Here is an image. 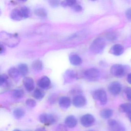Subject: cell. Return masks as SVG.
I'll return each instance as SVG.
<instances>
[{
	"mask_svg": "<svg viewBox=\"0 0 131 131\" xmlns=\"http://www.w3.org/2000/svg\"><path fill=\"white\" fill-rule=\"evenodd\" d=\"M1 39L3 42L10 47L17 46L20 42V38L17 34L8 33L5 32H1Z\"/></svg>",
	"mask_w": 131,
	"mask_h": 131,
	"instance_id": "1",
	"label": "cell"
},
{
	"mask_svg": "<svg viewBox=\"0 0 131 131\" xmlns=\"http://www.w3.org/2000/svg\"><path fill=\"white\" fill-rule=\"evenodd\" d=\"M106 45L105 39L102 37H98L93 41L90 47V50L94 54H100L103 52Z\"/></svg>",
	"mask_w": 131,
	"mask_h": 131,
	"instance_id": "2",
	"label": "cell"
},
{
	"mask_svg": "<svg viewBox=\"0 0 131 131\" xmlns=\"http://www.w3.org/2000/svg\"><path fill=\"white\" fill-rule=\"evenodd\" d=\"M129 70L130 67L128 66L116 64L111 67L110 72L113 76L121 78L124 76Z\"/></svg>",
	"mask_w": 131,
	"mask_h": 131,
	"instance_id": "3",
	"label": "cell"
},
{
	"mask_svg": "<svg viewBox=\"0 0 131 131\" xmlns=\"http://www.w3.org/2000/svg\"><path fill=\"white\" fill-rule=\"evenodd\" d=\"M83 76L88 81L95 82L100 78V72L99 70L95 68H90L84 72Z\"/></svg>",
	"mask_w": 131,
	"mask_h": 131,
	"instance_id": "4",
	"label": "cell"
},
{
	"mask_svg": "<svg viewBox=\"0 0 131 131\" xmlns=\"http://www.w3.org/2000/svg\"><path fill=\"white\" fill-rule=\"evenodd\" d=\"M92 95L93 99L99 102L100 105H104L108 101L107 94L104 90L99 89L93 91Z\"/></svg>",
	"mask_w": 131,
	"mask_h": 131,
	"instance_id": "5",
	"label": "cell"
},
{
	"mask_svg": "<svg viewBox=\"0 0 131 131\" xmlns=\"http://www.w3.org/2000/svg\"><path fill=\"white\" fill-rule=\"evenodd\" d=\"M40 122L46 125H52L56 122L57 118L55 115L49 113H43L39 116Z\"/></svg>",
	"mask_w": 131,
	"mask_h": 131,
	"instance_id": "6",
	"label": "cell"
},
{
	"mask_svg": "<svg viewBox=\"0 0 131 131\" xmlns=\"http://www.w3.org/2000/svg\"><path fill=\"white\" fill-rule=\"evenodd\" d=\"M108 131H126L125 126L115 119L108 120Z\"/></svg>",
	"mask_w": 131,
	"mask_h": 131,
	"instance_id": "7",
	"label": "cell"
},
{
	"mask_svg": "<svg viewBox=\"0 0 131 131\" xmlns=\"http://www.w3.org/2000/svg\"><path fill=\"white\" fill-rule=\"evenodd\" d=\"M95 122V119L94 116L91 114H85L80 118V123L82 125L86 128L93 125Z\"/></svg>",
	"mask_w": 131,
	"mask_h": 131,
	"instance_id": "8",
	"label": "cell"
},
{
	"mask_svg": "<svg viewBox=\"0 0 131 131\" xmlns=\"http://www.w3.org/2000/svg\"><path fill=\"white\" fill-rule=\"evenodd\" d=\"M122 85L117 81L112 82L108 86V90L113 96H117L119 94L122 90Z\"/></svg>",
	"mask_w": 131,
	"mask_h": 131,
	"instance_id": "9",
	"label": "cell"
},
{
	"mask_svg": "<svg viewBox=\"0 0 131 131\" xmlns=\"http://www.w3.org/2000/svg\"><path fill=\"white\" fill-rule=\"evenodd\" d=\"M73 104L77 108L84 107L87 103V100L85 96L81 95H77L73 99Z\"/></svg>",
	"mask_w": 131,
	"mask_h": 131,
	"instance_id": "10",
	"label": "cell"
},
{
	"mask_svg": "<svg viewBox=\"0 0 131 131\" xmlns=\"http://www.w3.org/2000/svg\"><path fill=\"white\" fill-rule=\"evenodd\" d=\"M37 84L39 87L41 89L45 90L48 89L51 86V81L49 77L45 76L41 77L39 80Z\"/></svg>",
	"mask_w": 131,
	"mask_h": 131,
	"instance_id": "11",
	"label": "cell"
},
{
	"mask_svg": "<svg viewBox=\"0 0 131 131\" xmlns=\"http://www.w3.org/2000/svg\"><path fill=\"white\" fill-rule=\"evenodd\" d=\"M124 51V48L123 46L119 44H115L113 45L109 51L111 54L115 56H120L123 53Z\"/></svg>",
	"mask_w": 131,
	"mask_h": 131,
	"instance_id": "12",
	"label": "cell"
},
{
	"mask_svg": "<svg viewBox=\"0 0 131 131\" xmlns=\"http://www.w3.org/2000/svg\"><path fill=\"white\" fill-rule=\"evenodd\" d=\"M23 83L24 87L28 92H31L35 88L34 81L31 77H25L23 80Z\"/></svg>",
	"mask_w": 131,
	"mask_h": 131,
	"instance_id": "13",
	"label": "cell"
},
{
	"mask_svg": "<svg viewBox=\"0 0 131 131\" xmlns=\"http://www.w3.org/2000/svg\"><path fill=\"white\" fill-rule=\"evenodd\" d=\"M71 100L67 96H62L59 100V105L62 108L67 109L71 105Z\"/></svg>",
	"mask_w": 131,
	"mask_h": 131,
	"instance_id": "14",
	"label": "cell"
},
{
	"mask_svg": "<svg viewBox=\"0 0 131 131\" xmlns=\"http://www.w3.org/2000/svg\"><path fill=\"white\" fill-rule=\"evenodd\" d=\"M65 123L67 127L70 128H74L77 125V120L74 116H69L66 118Z\"/></svg>",
	"mask_w": 131,
	"mask_h": 131,
	"instance_id": "15",
	"label": "cell"
},
{
	"mask_svg": "<svg viewBox=\"0 0 131 131\" xmlns=\"http://www.w3.org/2000/svg\"><path fill=\"white\" fill-rule=\"evenodd\" d=\"M70 63L74 66H79L82 64V60L81 57L77 54H72L69 57Z\"/></svg>",
	"mask_w": 131,
	"mask_h": 131,
	"instance_id": "16",
	"label": "cell"
},
{
	"mask_svg": "<svg viewBox=\"0 0 131 131\" xmlns=\"http://www.w3.org/2000/svg\"><path fill=\"white\" fill-rule=\"evenodd\" d=\"M10 18L14 20L19 21L23 18L20 10L18 9H14L10 14Z\"/></svg>",
	"mask_w": 131,
	"mask_h": 131,
	"instance_id": "17",
	"label": "cell"
},
{
	"mask_svg": "<svg viewBox=\"0 0 131 131\" xmlns=\"http://www.w3.org/2000/svg\"><path fill=\"white\" fill-rule=\"evenodd\" d=\"M18 69L20 75L22 76L25 77L29 72V68L26 63H20L18 66Z\"/></svg>",
	"mask_w": 131,
	"mask_h": 131,
	"instance_id": "18",
	"label": "cell"
},
{
	"mask_svg": "<svg viewBox=\"0 0 131 131\" xmlns=\"http://www.w3.org/2000/svg\"><path fill=\"white\" fill-rule=\"evenodd\" d=\"M113 111L110 109H105L103 110L100 112V115L104 119L110 118L113 115Z\"/></svg>",
	"mask_w": 131,
	"mask_h": 131,
	"instance_id": "19",
	"label": "cell"
},
{
	"mask_svg": "<svg viewBox=\"0 0 131 131\" xmlns=\"http://www.w3.org/2000/svg\"><path fill=\"white\" fill-rule=\"evenodd\" d=\"M118 110L121 112L128 113L131 112V103H123L119 106Z\"/></svg>",
	"mask_w": 131,
	"mask_h": 131,
	"instance_id": "20",
	"label": "cell"
},
{
	"mask_svg": "<svg viewBox=\"0 0 131 131\" xmlns=\"http://www.w3.org/2000/svg\"><path fill=\"white\" fill-rule=\"evenodd\" d=\"M36 16L42 19H46L47 17V13L45 9L43 8H39L35 10Z\"/></svg>",
	"mask_w": 131,
	"mask_h": 131,
	"instance_id": "21",
	"label": "cell"
},
{
	"mask_svg": "<svg viewBox=\"0 0 131 131\" xmlns=\"http://www.w3.org/2000/svg\"><path fill=\"white\" fill-rule=\"evenodd\" d=\"M25 115V110L21 108H16L13 112V115L14 117L17 119L23 118Z\"/></svg>",
	"mask_w": 131,
	"mask_h": 131,
	"instance_id": "22",
	"label": "cell"
},
{
	"mask_svg": "<svg viewBox=\"0 0 131 131\" xmlns=\"http://www.w3.org/2000/svg\"><path fill=\"white\" fill-rule=\"evenodd\" d=\"M45 93L41 89H36L33 93V96L38 100H42L45 96Z\"/></svg>",
	"mask_w": 131,
	"mask_h": 131,
	"instance_id": "23",
	"label": "cell"
},
{
	"mask_svg": "<svg viewBox=\"0 0 131 131\" xmlns=\"http://www.w3.org/2000/svg\"><path fill=\"white\" fill-rule=\"evenodd\" d=\"M8 72L9 76L12 79H17L20 75L18 69L15 67L10 68L8 70Z\"/></svg>",
	"mask_w": 131,
	"mask_h": 131,
	"instance_id": "24",
	"label": "cell"
},
{
	"mask_svg": "<svg viewBox=\"0 0 131 131\" xmlns=\"http://www.w3.org/2000/svg\"><path fill=\"white\" fill-rule=\"evenodd\" d=\"M32 68L36 71H40L43 67L42 62L40 60H36L32 63Z\"/></svg>",
	"mask_w": 131,
	"mask_h": 131,
	"instance_id": "25",
	"label": "cell"
},
{
	"mask_svg": "<svg viewBox=\"0 0 131 131\" xmlns=\"http://www.w3.org/2000/svg\"><path fill=\"white\" fill-rule=\"evenodd\" d=\"M20 11L23 17L24 18H27L30 15V10L26 6H23L20 8Z\"/></svg>",
	"mask_w": 131,
	"mask_h": 131,
	"instance_id": "26",
	"label": "cell"
},
{
	"mask_svg": "<svg viewBox=\"0 0 131 131\" xmlns=\"http://www.w3.org/2000/svg\"><path fill=\"white\" fill-rule=\"evenodd\" d=\"M24 92L21 89H16L14 91L13 93V97L16 99L23 98L24 96Z\"/></svg>",
	"mask_w": 131,
	"mask_h": 131,
	"instance_id": "27",
	"label": "cell"
},
{
	"mask_svg": "<svg viewBox=\"0 0 131 131\" xmlns=\"http://www.w3.org/2000/svg\"><path fill=\"white\" fill-rule=\"evenodd\" d=\"M106 38L109 41L113 42L117 39L118 38V35L116 32L111 31L107 34Z\"/></svg>",
	"mask_w": 131,
	"mask_h": 131,
	"instance_id": "28",
	"label": "cell"
},
{
	"mask_svg": "<svg viewBox=\"0 0 131 131\" xmlns=\"http://www.w3.org/2000/svg\"><path fill=\"white\" fill-rule=\"evenodd\" d=\"M76 77L75 73L73 70H69L65 73V78L67 80H70L75 79Z\"/></svg>",
	"mask_w": 131,
	"mask_h": 131,
	"instance_id": "29",
	"label": "cell"
},
{
	"mask_svg": "<svg viewBox=\"0 0 131 131\" xmlns=\"http://www.w3.org/2000/svg\"><path fill=\"white\" fill-rule=\"evenodd\" d=\"M77 1L75 0H70V1H63L60 3L61 6L64 7H72L75 4H76Z\"/></svg>",
	"mask_w": 131,
	"mask_h": 131,
	"instance_id": "30",
	"label": "cell"
},
{
	"mask_svg": "<svg viewBox=\"0 0 131 131\" xmlns=\"http://www.w3.org/2000/svg\"><path fill=\"white\" fill-rule=\"evenodd\" d=\"M26 103L27 105L30 108H34L36 105V102L33 99H29L27 100Z\"/></svg>",
	"mask_w": 131,
	"mask_h": 131,
	"instance_id": "31",
	"label": "cell"
},
{
	"mask_svg": "<svg viewBox=\"0 0 131 131\" xmlns=\"http://www.w3.org/2000/svg\"><path fill=\"white\" fill-rule=\"evenodd\" d=\"M8 76L5 74H3L1 75L0 77V85L2 86L4 84L6 83L8 80Z\"/></svg>",
	"mask_w": 131,
	"mask_h": 131,
	"instance_id": "32",
	"label": "cell"
},
{
	"mask_svg": "<svg viewBox=\"0 0 131 131\" xmlns=\"http://www.w3.org/2000/svg\"><path fill=\"white\" fill-rule=\"evenodd\" d=\"M57 99V95L56 94H53L49 97L48 101L50 104H54L56 102Z\"/></svg>",
	"mask_w": 131,
	"mask_h": 131,
	"instance_id": "33",
	"label": "cell"
},
{
	"mask_svg": "<svg viewBox=\"0 0 131 131\" xmlns=\"http://www.w3.org/2000/svg\"><path fill=\"white\" fill-rule=\"evenodd\" d=\"M124 91L127 99L131 101V87H126Z\"/></svg>",
	"mask_w": 131,
	"mask_h": 131,
	"instance_id": "34",
	"label": "cell"
},
{
	"mask_svg": "<svg viewBox=\"0 0 131 131\" xmlns=\"http://www.w3.org/2000/svg\"><path fill=\"white\" fill-rule=\"evenodd\" d=\"M56 131H68L67 126L63 124H59L57 127Z\"/></svg>",
	"mask_w": 131,
	"mask_h": 131,
	"instance_id": "35",
	"label": "cell"
},
{
	"mask_svg": "<svg viewBox=\"0 0 131 131\" xmlns=\"http://www.w3.org/2000/svg\"><path fill=\"white\" fill-rule=\"evenodd\" d=\"M50 6L52 7H58L60 3L58 1H49Z\"/></svg>",
	"mask_w": 131,
	"mask_h": 131,
	"instance_id": "36",
	"label": "cell"
},
{
	"mask_svg": "<svg viewBox=\"0 0 131 131\" xmlns=\"http://www.w3.org/2000/svg\"><path fill=\"white\" fill-rule=\"evenodd\" d=\"M73 9L77 12H80L82 10L83 8L82 6L80 4H75L72 7Z\"/></svg>",
	"mask_w": 131,
	"mask_h": 131,
	"instance_id": "37",
	"label": "cell"
},
{
	"mask_svg": "<svg viewBox=\"0 0 131 131\" xmlns=\"http://www.w3.org/2000/svg\"><path fill=\"white\" fill-rule=\"evenodd\" d=\"M125 15L128 20L131 22V7L127 9L126 11Z\"/></svg>",
	"mask_w": 131,
	"mask_h": 131,
	"instance_id": "38",
	"label": "cell"
},
{
	"mask_svg": "<svg viewBox=\"0 0 131 131\" xmlns=\"http://www.w3.org/2000/svg\"><path fill=\"white\" fill-rule=\"evenodd\" d=\"M5 49L3 45L1 43L0 46V53L1 54H3L5 52Z\"/></svg>",
	"mask_w": 131,
	"mask_h": 131,
	"instance_id": "39",
	"label": "cell"
},
{
	"mask_svg": "<svg viewBox=\"0 0 131 131\" xmlns=\"http://www.w3.org/2000/svg\"><path fill=\"white\" fill-rule=\"evenodd\" d=\"M126 80H127V82H128L129 84H131V73L128 74Z\"/></svg>",
	"mask_w": 131,
	"mask_h": 131,
	"instance_id": "40",
	"label": "cell"
},
{
	"mask_svg": "<svg viewBox=\"0 0 131 131\" xmlns=\"http://www.w3.org/2000/svg\"><path fill=\"white\" fill-rule=\"evenodd\" d=\"M35 131H47L45 128L43 127H40L37 129Z\"/></svg>",
	"mask_w": 131,
	"mask_h": 131,
	"instance_id": "41",
	"label": "cell"
},
{
	"mask_svg": "<svg viewBox=\"0 0 131 131\" xmlns=\"http://www.w3.org/2000/svg\"><path fill=\"white\" fill-rule=\"evenodd\" d=\"M127 114V117L128 118L129 120L130 121V122L131 123V112L128 113H126Z\"/></svg>",
	"mask_w": 131,
	"mask_h": 131,
	"instance_id": "42",
	"label": "cell"
},
{
	"mask_svg": "<svg viewBox=\"0 0 131 131\" xmlns=\"http://www.w3.org/2000/svg\"><path fill=\"white\" fill-rule=\"evenodd\" d=\"M13 131H21V130H19V129H14V130Z\"/></svg>",
	"mask_w": 131,
	"mask_h": 131,
	"instance_id": "43",
	"label": "cell"
},
{
	"mask_svg": "<svg viewBox=\"0 0 131 131\" xmlns=\"http://www.w3.org/2000/svg\"><path fill=\"white\" fill-rule=\"evenodd\" d=\"M87 131H96V130H93V129H90V130H88Z\"/></svg>",
	"mask_w": 131,
	"mask_h": 131,
	"instance_id": "44",
	"label": "cell"
},
{
	"mask_svg": "<svg viewBox=\"0 0 131 131\" xmlns=\"http://www.w3.org/2000/svg\"></svg>",
	"mask_w": 131,
	"mask_h": 131,
	"instance_id": "45",
	"label": "cell"
}]
</instances>
